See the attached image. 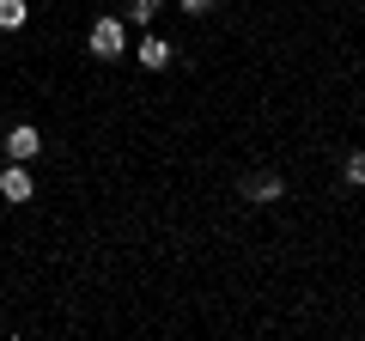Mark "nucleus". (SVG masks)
Returning <instances> with one entry per match:
<instances>
[{"label":"nucleus","mask_w":365,"mask_h":341,"mask_svg":"<svg viewBox=\"0 0 365 341\" xmlns=\"http://www.w3.org/2000/svg\"><path fill=\"white\" fill-rule=\"evenodd\" d=\"M25 19H31L25 0H0V31H25Z\"/></svg>","instance_id":"6"},{"label":"nucleus","mask_w":365,"mask_h":341,"mask_svg":"<svg viewBox=\"0 0 365 341\" xmlns=\"http://www.w3.org/2000/svg\"><path fill=\"white\" fill-rule=\"evenodd\" d=\"M134 55H140V67H153V73H158V67H170V55H177V49L153 31V37H140V49H134Z\"/></svg>","instance_id":"5"},{"label":"nucleus","mask_w":365,"mask_h":341,"mask_svg":"<svg viewBox=\"0 0 365 341\" xmlns=\"http://www.w3.org/2000/svg\"><path fill=\"white\" fill-rule=\"evenodd\" d=\"M0 195H6V201H31V195H37V183H31V170L19 165V158H13L6 170H0Z\"/></svg>","instance_id":"4"},{"label":"nucleus","mask_w":365,"mask_h":341,"mask_svg":"<svg viewBox=\"0 0 365 341\" xmlns=\"http://www.w3.org/2000/svg\"><path fill=\"white\" fill-rule=\"evenodd\" d=\"M6 153L25 165V158H37V153H43V134L31 128V122H13V128H6Z\"/></svg>","instance_id":"3"},{"label":"nucleus","mask_w":365,"mask_h":341,"mask_svg":"<svg viewBox=\"0 0 365 341\" xmlns=\"http://www.w3.org/2000/svg\"><path fill=\"white\" fill-rule=\"evenodd\" d=\"M86 43H91V55H104V61H116V55L128 49V25L104 13V19H98V25H91V37H86Z\"/></svg>","instance_id":"1"},{"label":"nucleus","mask_w":365,"mask_h":341,"mask_svg":"<svg viewBox=\"0 0 365 341\" xmlns=\"http://www.w3.org/2000/svg\"><path fill=\"white\" fill-rule=\"evenodd\" d=\"M280 195H287V177L280 170H250L244 177V201H256V208H274Z\"/></svg>","instance_id":"2"},{"label":"nucleus","mask_w":365,"mask_h":341,"mask_svg":"<svg viewBox=\"0 0 365 341\" xmlns=\"http://www.w3.org/2000/svg\"><path fill=\"white\" fill-rule=\"evenodd\" d=\"M158 6H165V0H128V19H134V25H153Z\"/></svg>","instance_id":"8"},{"label":"nucleus","mask_w":365,"mask_h":341,"mask_svg":"<svg viewBox=\"0 0 365 341\" xmlns=\"http://www.w3.org/2000/svg\"><path fill=\"white\" fill-rule=\"evenodd\" d=\"M220 0H182V13H213Z\"/></svg>","instance_id":"9"},{"label":"nucleus","mask_w":365,"mask_h":341,"mask_svg":"<svg viewBox=\"0 0 365 341\" xmlns=\"http://www.w3.org/2000/svg\"><path fill=\"white\" fill-rule=\"evenodd\" d=\"M341 177H347V189H365V153H347V165H341Z\"/></svg>","instance_id":"7"}]
</instances>
